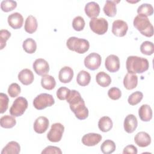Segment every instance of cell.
<instances>
[{
    "mask_svg": "<svg viewBox=\"0 0 154 154\" xmlns=\"http://www.w3.org/2000/svg\"><path fill=\"white\" fill-rule=\"evenodd\" d=\"M22 47L26 53L31 54L35 52L37 49V43L34 39L28 38L23 41Z\"/></svg>",
    "mask_w": 154,
    "mask_h": 154,
    "instance_id": "31",
    "label": "cell"
},
{
    "mask_svg": "<svg viewBox=\"0 0 154 154\" xmlns=\"http://www.w3.org/2000/svg\"><path fill=\"white\" fill-rule=\"evenodd\" d=\"M134 141L139 147H145L151 143V137L147 132L142 131L138 132L135 135Z\"/></svg>",
    "mask_w": 154,
    "mask_h": 154,
    "instance_id": "19",
    "label": "cell"
},
{
    "mask_svg": "<svg viewBox=\"0 0 154 154\" xmlns=\"http://www.w3.org/2000/svg\"><path fill=\"white\" fill-rule=\"evenodd\" d=\"M38 26L37 20L32 15H29L25 20L24 29L29 34H32L36 31Z\"/></svg>",
    "mask_w": 154,
    "mask_h": 154,
    "instance_id": "24",
    "label": "cell"
},
{
    "mask_svg": "<svg viewBox=\"0 0 154 154\" xmlns=\"http://www.w3.org/2000/svg\"><path fill=\"white\" fill-rule=\"evenodd\" d=\"M21 91L20 87L17 83L11 84L8 88V93L11 97H17Z\"/></svg>",
    "mask_w": 154,
    "mask_h": 154,
    "instance_id": "41",
    "label": "cell"
},
{
    "mask_svg": "<svg viewBox=\"0 0 154 154\" xmlns=\"http://www.w3.org/2000/svg\"><path fill=\"white\" fill-rule=\"evenodd\" d=\"M91 80L90 73L85 70H81L77 75L76 82L81 86H86L89 84Z\"/></svg>",
    "mask_w": 154,
    "mask_h": 154,
    "instance_id": "29",
    "label": "cell"
},
{
    "mask_svg": "<svg viewBox=\"0 0 154 154\" xmlns=\"http://www.w3.org/2000/svg\"><path fill=\"white\" fill-rule=\"evenodd\" d=\"M89 25L93 32L98 35L105 34L108 28V21L103 17L91 19Z\"/></svg>",
    "mask_w": 154,
    "mask_h": 154,
    "instance_id": "6",
    "label": "cell"
},
{
    "mask_svg": "<svg viewBox=\"0 0 154 154\" xmlns=\"http://www.w3.org/2000/svg\"><path fill=\"white\" fill-rule=\"evenodd\" d=\"M41 85L43 88L51 90L55 88L56 85V81L55 78L51 75H45L42 76L41 79Z\"/></svg>",
    "mask_w": 154,
    "mask_h": 154,
    "instance_id": "28",
    "label": "cell"
},
{
    "mask_svg": "<svg viewBox=\"0 0 154 154\" xmlns=\"http://www.w3.org/2000/svg\"><path fill=\"white\" fill-rule=\"evenodd\" d=\"M15 117L5 115L1 117L0 119V125L2 128L9 129L14 127L16 124V120L14 118Z\"/></svg>",
    "mask_w": 154,
    "mask_h": 154,
    "instance_id": "30",
    "label": "cell"
},
{
    "mask_svg": "<svg viewBox=\"0 0 154 154\" xmlns=\"http://www.w3.org/2000/svg\"><path fill=\"white\" fill-rule=\"evenodd\" d=\"M101 62L102 58L100 55L96 52H92L88 55L84 61L85 66L91 70L97 69L100 67Z\"/></svg>",
    "mask_w": 154,
    "mask_h": 154,
    "instance_id": "8",
    "label": "cell"
},
{
    "mask_svg": "<svg viewBox=\"0 0 154 154\" xmlns=\"http://www.w3.org/2000/svg\"><path fill=\"white\" fill-rule=\"evenodd\" d=\"M11 37V33L7 29L0 31V49L2 50L5 47L6 42Z\"/></svg>",
    "mask_w": 154,
    "mask_h": 154,
    "instance_id": "39",
    "label": "cell"
},
{
    "mask_svg": "<svg viewBox=\"0 0 154 154\" xmlns=\"http://www.w3.org/2000/svg\"><path fill=\"white\" fill-rule=\"evenodd\" d=\"M96 82L102 87H106L111 83L110 76L105 72H99L96 76Z\"/></svg>",
    "mask_w": 154,
    "mask_h": 154,
    "instance_id": "26",
    "label": "cell"
},
{
    "mask_svg": "<svg viewBox=\"0 0 154 154\" xmlns=\"http://www.w3.org/2000/svg\"><path fill=\"white\" fill-rule=\"evenodd\" d=\"M105 66L106 69L110 72L114 73L117 72L120 66L119 58L116 55H109L105 60Z\"/></svg>",
    "mask_w": 154,
    "mask_h": 154,
    "instance_id": "12",
    "label": "cell"
},
{
    "mask_svg": "<svg viewBox=\"0 0 154 154\" xmlns=\"http://www.w3.org/2000/svg\"><path fill=\"white\" fill-rule=\"evenodd\" d=\"M9 99L7 95L5 93H0V112L2 114L5 112L8 106Z\"/></svg>",
    "mask_w": 154,
    "mask_h": 154,
    "instance_id": "40",
    "label": "cell"
},
{
    "mask_svg": "<svg viewBox=\"0 0 154 154\" xmlns=\"http://www.w3.org/2000/svg\"><path fill=\"white\" fill-rule=\"evenodd\" d=\"M137 13L138 15L147 17L151 16L153 13V7L150 4H142L137 9Z\"/></svg>",
    "mask_w": 154,
    "mask_h": 154,
    "instance_id": "33",
    "label": "cell"
},
{
    "mask_svg": "<svg viewBox=\"0 0 154 154\" xmlns=\"http://www.w3.org/2000/svg\"><path fill=\"white\" fill-rule=\"evenodd\" d=\"M73 70L69 66L62 67L58 73V79L62 83L70 82L73 77Z\"/></svg>",
    "mask_w": 154,
    "mask_h": 154,
    "instance_id": "20",
    "label": "cell"
},
{
    "mask_svg": "<svg viewBox=\"0 0 154 154\" xmlns=\"http://www.w3.org/2000/svg\"><path fill=\"white\" fill-rule=\"evenodd\" d=\"M127 71L130 73H142L148 70L149 61L138 56H129L126 62Z\"/></svg>",
    "mask_w": 154,
    "mask_h": 154,
    "instance_id": "1",
    "label": "cell"
},
{
    "mask_svg": "<svg viewBox=\"0 0 154 154\" xmlns=\"http://www.w3.org/2000/svg\"><path fill=\"white\" fill-rule=\"evenodd\" d=\"M64 131V127L61 123H54L51 125V129L47 134V138L51 142H59L61 140Z\"/></svg>",
    "mask_w": 154,
    "mask_h": 154,
    "instance_id": "7",
    "label": "cell"
},
{
    "mask_svg": "<svg viewBox=\"0 0 154 154\" xmlns=\"http://www.w3.org/2000/svg\"><path fill=\"white\" fill-rule=\"evenodd\" d=\"M82 99H83L82 98L81 94L78 91L75 90H70V94L67 97L66 100L69 103V105H71L77 103Z\"/></svg>",
    "mask_w": 154,
    "mask_h": 154,
    "instance_id": "35",
    "label": "cell"
},
{
    "mask_svg": "<svg viewBox=\"0 0 154 154\" xmlns=\"http://www.w3.org/2000/svg\"><path fill=\"white\" fill-rule=\"evenodd\" d=\"M140 119L143 122H149L152 118V110L151 107L147 104L142 105L138 109Z\"/></svg>",
    "mask_w": 154,
    "mask_h": 154,
    "instance_id": "22",
    "label": "cell"
},
{
    "mask_svg": "<svg viewBox=\"0 0 154 154\" xmlns=\"http://www.w3.org/2000/svg\"><path fill=\"white\" fill-rule=\"evenodd\" d=\"M70 90L65 87H60L57 91V97L61 100H66L70 94Z\"/></svg>",
    "mask_w": 154,
    "mask_h": 154,
    "instance_id": "42",
    "label": "cell"
},
{
    "mask_svg": "<svg viewBox=\"0 0 154 154\" xmlns=\"http://www.w3.org/2000/svg\"><path fill=\"white\" fill-rule=\"evenodd\" d=\"M55 103V100L51 94L41 93L37 96L33 100L34 108L38 110H42L48 106H51Z\"/></svg>",
    "mask_w": 154,
    "mask_h": 154,
    "instance_id": "4",
    "label": "cell"
},
{
    "mask_svg": "<svg viewBox=\"0 0 154 154\" xmlns=\"http://www.w3.org/2000/svg\"><path fill=\"white\" fill-rule=\"evenodd\" d=\"M28 108V101L23 97H18L13 102L10 108V114L14 117H19L23 115Z\"/></svg>",
    "mask_w": 154,
    "mask_h": 154,
    "instance_id": "5",
    "label": "cell"
},
{
    "mask_svg": "<svg viewBox=\"0 0 154 154\" xmlns=\"http://www.w3.org/2000/svg\"><path fill=\"white\" fill-rule=\"evenodd\" d=\"M112 125L113 123L112 120L108 116L102 117L98 122L99 129L103 132L109 131L112 129Z\"/></svg>",
    "mask_w": 154,
    "mask_h": 154,
    "instance_id": "27",
    "label": "cell"
},
{
    "mask_svg": "<svg viewBox=\"0 0 154 154\" xmlns=\"http://www.w3.org/2000/svg\"><path fill=\"white\" fill-rule=\"evenodd\" d=\"M138 76L134 73H128L124 77L123 85L127 90H132L137 86Z\"/></svg>",
    "mask_w": 154,
    "mask_h": 154,
    "instance_id": "21",
    "label": "cell"
},
{
    "mask_svg": "<svg viewBox=\"0 0 154 154\" xmlns=\"http://www.w3.org/2000/svg\"><path fill=\"white\" fill-rule=\"evenodd\" d=\"M49 125L48 119L44 116H40L35 119L34 123V130L37 134H43L46 131Z\"/></svg>",
    "mask_w": 154,
    "mask_h": 154,
    "instance_id": "13",
    "label": "cell"
},
{
    "mask_svg": "<svg viewBox=\"0 0 154 154\" xmlns=\"http://www.w3.org/2000/svg\"><path fill=\"white\" fill-rule=\"evenodd\" d=\"M108 97L112 100H118L122 96L120 90L117 87H112L108 91Z\"/></svg>",
    "mask_w": 154,
    "mask_h": 154,
    "instance_id": "43",
    "label": "cell"
},
{
    "mask_svg": "<svg viewBox=\"0 0 154 154\" xmlns=\"http://www.w3.org/2000/svg\"><path fill=\"white\" fill-rule=\"evenodd\" d=\"M123 153V154H137V149L134 145H128L124 148Z\"/></svg>",
    "mask_w": 154,
    "mask_h": 154,
    "instance_id": "45",
    "label": "cell"
},
{
    "mask_svg": "<svg viewBox=\"0 0 154 154\" xmlns=\"http://www.w3.org/2000/svg\"><path fill=\"white\" fill-rule=\"evenodd\" d=\"M66 46L69 50L81 54L88 51L90 48V43L86 39L70 37L66 42Z\"/></svg>",
    "mask_w": 154,
    "mask_h": 154,
    "instance_id": "3",
    "label": "cell"
},
{
    "mask_svg": "<svg viewBox=\"0 0 154 154\" xmlns=\"http://www.w3.org/2000/svg\"><path fill=\"white\" fill-rule=\"evenodd\" d=\"M32 68L34 72L40 76L46 75L49 71L48 63L43 58L36 59L33 63Z\"/></svg>",
    "mask_w": 154,
    "mask_h": 154,
    "instance_id": "11",
    "label": "cell"
},
{
    "mask_svg": "<svg viewBox=\"0 0 154 154\" xmlns=\"http://www.w3.org/2000/svg\"><path fill=\"white\" fill-rule=\"evenodd\" d=\"M61 154L62 152L61 149L56 146H49L46 147L42 152V154Z\"/></svg>",
    "mask_w": 154,
    "mask_h": 154,
    "instance_id": "44",
    "label": "cell"
},
{
    "mask_svg": "<svg viewBox=\"0 0 154 154\" xmlns=\"http://www.w3.org/2000/svg\"><path fill=\"white\" fill-rule=\"evenodd\" d=\"M138 126L137 117L134 114H128L125 119L123 126L125 131L129 134L135 131Z\"/></svg>",
    "mask_w": 154,
    "mask_h": 154,
    "instance_id": "16",
    "label": "cell"
},
{
    "mask_svg": "<svg viewBox=\"0 0 154 154\" xmlns=\"http://www.w3.org/2000/svg\"><path fill=\"white\" fill-rule=\"evenodd\" d=\"M133 24L142 35L147 37L153 36V26L147 17L137 15L134 19Z\"/></svg>",
    "mask_w": 154,
    "mask_h": 154,
    "instance_id": "2",
    "label": "cell"
},
{
    "mask_svg": "<svg viewBox=\"0 0 154 154\" xmlns=\"http://www.w3.org/2000/svg\"><path fill=\"white\" fill-rule=\"evenodd\" d=\"M8 25L13 29H17L20 28L23 23V18L22 14L18 12L10 14L7 18Z\"/></svg>",
    "mask_w": 154,
    "mask_h": 154,
    "instance_id": "14",
    "label": "cell"
},
{
    "mask_svg": "<svg viewBox=\"0 0 154 154\" xmlns=\"http://www.w3.org/2000/svg\"><path fill=\"white\" fill-rule=\"evenodd\" d=\"M116 146L115 143L111 140H106L104 141L100 146V150L104 154H110L114 152L116 150Z\"/></svg>",
    "mask_w": 154,
    "mask_h": 154,
    "instance_id": "32",
    "label": "cell"
},
{
    "mask_svg": "<svg viewBox=\"0 0 154 154\" xmlns=\"http://www.w3.org/2000/svg\"><path fill=\"white\" fill-rule=\"evenodd\" d=\"M143 98V94L139 91L132 93L128 97V102L131 105H135L139 103Z\"/></svg>",
    "mask_w": 154,
    "mask_h": 154,
    "instance_id": "36",
    "label": "cell"
},
{
    "mask_svg": "<svg viewBox=\"0 0 154 154\" xmlns=\"http://www.w3.org/2000/svg\"><path fill=\"white\" fill-rule=\"evenodd\" d=\"M85 13L91 19L97 17L100 13L99 5L96 2L91 1L86 4L84 8Z\"/></svg>",
    "mask_w": 154,
    "mask_h": 154,
    "instance_id": "17",
    "label": "cell"
},
{
    "mask_svg": "<svg viewBox=\"0 0 154 154\" xmlns=\"http://www.w3.org/2000/svg\"><path fill=\"white\" fill-rule=\"evenodd\" d=\"M85 26V20L81 16L75 17L72 21V27L77 31H81L83 30Z\"/></svg>",
    "mask_w": 154,
    "mask_h": 154,
    "instance_id": "38",
    "label": "cell"
},
{
    "mask_svg": "<svg viewBox=\"0 0 154 154\" xmlns=\"http://www.w3.org/2000/svg\"><path fill=\"white\" fill-rule=\"evenodd\" d=\"M20 151V146L16 141H10L3 148L1 154H18Z\"/></svg>",
    "mask_w": 154,
    "mask_h": 154,
    "instance_id": "25",
    "label": "cell"
},
{
    "mask_svg": "<svg viewBox=\"0 0 154 154\" xmlns=\"http://www.w3.org/2000/svg\"><path fill=\"white\" fill-rule=\"evenodd\" d=\"M34 76L32 72L28 69L22 70L18 74V79L25 85H28L32 83L34 81Z\"/></svg>",
    "mask_w": 154,
    "mask_h": 154,
    "instance_id": "18",
    "label": "cell"
},
{
    "mask_svg": "<svg viewBox=\"0 0 154 154\" xmlns=\"http://www.w3.org/2000/svg\"><path fill=\"white\" fill-rule=\"evenodd\" d=\"M72 112H74L76 117L79 120H84L88 116V109L85 106L84 99L76 104L69 105Z\"/></svg>",
    "mask_w": 154,
    "mask_h": 154,
    "instance_id": "9",
    "label": "cell"
},
{
    "mask_svg": "<svg viewBox=\"0 0 154 154\" xmlns=\"http://www.w3.org/2000/svg\"><path fill=\"white\" fill-rule=\"evenodd\" d=\"M128 29L127 23L122 20H116L112 25V32L117 37H123Z\"/></svg>",
    "mask_w": 154,
    "mask_h": 154,
    "instance_id": "10",
    "label": "cell"
},
{
    "mask_svg": "<svg viewBox=\"0 0 154 154\" xmlns=\"http://www.w3.org/2000/svg\"><path fill=\"white\" fill-rule=\"evenodd\" d=\"M102 135L96 133H88L84 135L82 138V143L87 146H94L102 140Z\"/></svg>",
    "mask_w": 154,
    "mask_h": 154,
    "instance_id": "15",
    "label": "cell"
},
{
    "mask_svg": "<svg viewBox=\"0 0 154 154\" xmlns=\"http://www.w3.org/2000/svg\"><path fill=\"white\" fill-rule=\"evenodd\" d=\"M120 1H106L103 10L104 13L108 17H114L117 13L116 5Z\"/></svg>",
    "mask_w": 154,
    "mask_h": 154,
    "instance_id": "23",
    "label": "cell"
},
{
    "mask_svg": "<svg viewBox=\"0 0 154 154\" xmlns=\"http://www.w3.org/2000/svg\"><path fill=\"white\" fill-rule=\"evenodd\" d=\"M17 7V2L12 0H4L1 3V8L4 12H9L13 10Z\"/></svg>",
    "mask_w": 154,
    "mask_h": 154,
    "instance_id": "37",
    "label": "cell"
},
{
    "mask_svg": "<svg viewBox=\"0 0 154 154\" xmlns=\"http://www.w3.org/2000/svg\"><path fill=\"white\" fill-rule=\"evenodd\" d=\"M140 51L146 55H150L154 52V45L152 42L145 41L140 46Z\"/></svg>",
    "mask_w": 154,
    "mask_h": 154,
    "instance_id": "34",
    "label": "cell"
}]
</instances>
